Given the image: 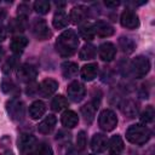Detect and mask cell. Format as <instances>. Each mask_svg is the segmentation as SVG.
Returning <instances> with one entry per match:
<instances>
[{
  "instance_id": "60d3db41",
  "label": "cell",
  "mask_w": 155,
  "mask_h": 155,
  "mask_svg": "<svg viewBox=\"0 0 155 155\" xmlns=\"http://www.w3.org/2000/svg\"><path fill=\"white\" fill-rule=\"evenodd\" d=\"M2 57H4V50H2V47H0V62H1Z\"/></svg>"
},
{
  "instance_id": "e575fe53",
  "label": "cell",
  "mask_w": 155,
  "mask_h": 155,
  "mask_svg": "<svg viewBox=\"0 0 155 155\" xmlns=\"http://www.w3.org/2000/svg\"><path fill=\"white\" fill-rule=\"evenodd\" d=\"M76 147L79 150H84L85 147H86V136H85V132L84 131H80L78 133V137H76Z\"/></svg>"
},
{
  "instance_id": "44dd1931",
  "label": "cell",
  "mask_w": 155,
  "mask_h": 155,
  "mask_svg": "<svg viewBox=\"0 0 155 155\" xmlns=\"http://www.w3.org/2000/svg\"><path fill=\"white\" fill-rule=\"evenodd\" d=\"M27 45H28V39H27L25 36H19V35H17V36H15V38L12 39L10 47H11V50H12L13 53L19 54V53H22V52L24 51V48L27 47Z\"/></svg>"
},
{
  "instance_id": "7c38bea8",
  "label": "cell",
  "mask_w": 155,
  "mask_h": 155,
  "mask_svg": "<svg viewBox=\"0 0 155 155\" xmlns=\"http://www.w3.org/2000/svg\"><path fill=\"white\" fill-rule=\"evenodd\" d=\"M98 53H99V57H101L102 61L110 62V61L114 59V57L116 54V48L111 42H104L99 46Z\"/></svg>"
},
{
  "instance_id": "4fadbf2b",
  "label": "cell",
  "mask_w": 155,
  "mask_h": 155,
  "mask_svg": "<svg viewBox=\"0 0 155 155\" xmlns=\"http://www.w3.org/2000/svg\"><path fill=\"white\" fill-rule=\"evenodd\" d=\"M108 147V139L102 133H96L91 140V149L94 153H103Z\"/></svg>"
},
{
  "instance_id": "d6986e66",
  "label": "cell",
  "mask_w": 155,
  "mask_h": 155,
  "mask_svg": "<svg viewBox=\"0 0 155 155\" xmlns=\"http://www.w3.org/2000/svg\"><path fill=\"white\" fill-rule=\"evenodd\" d=\"M46 111V105L42 101H35L30 107H29V116L33 120H36L41 117Z\"/></svg>"
},
{
  "instance_id": "d6a6232c",
  "label": "cell",
  "mask_w": 155,
  "mask_h": 155,
  "mask_svg": "<svg viewBox=\"0 0 155 155\" xmlns=\"http://www.w3.org/2000/svg\"><path fill=\"white\" fill-rule=\"evenodd\" d=\"M8 28L12 31H22V30H24V19L23 18L12 19L10 22V24H8Z\"/></svg>"
},
{
  "instance_id": "9a60e30c",
  "label": "cell",
  "mask_w": 155,
  "mask_h": 155,
  "mask_svg": "<svg viewBox=\"0 0 155 155\" xmlns=\"http://www.w3.org/2000/svg\"><path fill=\"white\" fill-rule=\"evenodd\" d=\"M93 29H94V34H97L102 38H107V36H110L114 34V28L104 21L96 22L93 24Z\"/></svg>"
},
{
  "instance_id": "cb8c5ba5",
  "label": "cell",
  "mask_w": 155,
  "mask_h": 155,
  "mask_svg": "<svg viewBox=\"0 0 155 155\" xmlns=\"http://www.w3.org/2000/svg\"><path fill=\"white\" fill-rule=\"evenodd\" d=\"M121 109H122V113H124L126 116H128V117H134V116L137 115V113H138V105H137V103H136L134 101H132V99L125 101V103L122 104Z\"/></svg>"
},
{
  "instance_id": "f546056e",
  "label": "cell",
  "mask_w": 155,
  "mask_h": 155,
  "mask_svg": "<svg viewBox=\"0 0 155 155\" xmlns=\"http://www.w3.org/2000/svg\"><path fill=\"white\" fill-rule=\"evenodd\" d=\"M119 44H120V47L122 48V51H124L125 53H131V52H133V50H134V44H133V41H132L131 39H128V38H125V36L120 38Z\"/></svg>"
},
{
  "instance_id": "8fae6325",
  "label": "cell",
  "mask_w": 155,
  "mask_h": 155,
  "mask_svg": "<svg viewBox=\"0 0 155 155\" xmlns=\"http://www.w3.org/2000/svg\"><path fill=\"white\" fill-rule=\"evenodd\" d=\"M58 88V82L53 79H45L38 87L39 93L42 97H50L52 96Z\"/></svg>"
},
{
  "instance_id": "3957f363",
  "label": "cell",
  "mask_w": 155,
  "mask_h": 155,
  "mask_svg": "<svg viewBox=\"0 0 155 155\" xmlns=\"http://www.w3.org/2000/svg\"><path fill=\"white\" fill-rule=\"evenodd\" d=\"M150 70V62L147 57L138 56L131 62V73L136 79L144 78Z\"/></svg>"
},
{
  "instance_id": "d590c367",
  "label": "cell",
  "mask_w": 155,
  "mask_h": 155,
  "mask_svg": "<svg viewBox=\"0 0 155 155\" xmlns=\"http://www.w3.org/2000/svg\"><path fill=\"white\" fill-rule=\"evenodd\" d=\"M17 13H18L19 18L25 19L27 16L29 15V6H28L27 4H21V5L18 6V11H17Z\"/></svg>"
},
{
  "instance_id": "74e56055",
  "label": "cell",
  "mask_w": 155,
  "mask_h": 155,
  "mask_svg": "<svg viewBox=\"0 0 155 155\" xmlns=\"http://www.w3.org/2000/svg\"><path fill=\"white\" fill-rule=\"evenodd\" d=\"M6 36H7V30H6V28H5L2 24H0V42H2V41L6 39Z\"/></svg>"
},
{
  "instance_id": "30bf717a",
  "label": "cell",
  "mask_w": 155,
  "mask_h": 155,
  "mask_svg": "<svg viewBox=\"0 0 155 155\" xmlns=\"http://www.w3.org/2000/svg\"><path fill=\"white\" fill-rule=\"evenodd\" d=\"M120 22H121V25L125 27V28H127V29H136V28L139 27L138 16L132 10H125L121 13Z\"/></svg>"
},
{
  "instance_id": "484cf974",
  "label": "cell",
  "mask_w": 155,
  "mask_h": 155,
  "mask_svg": "<svg viewBox=\"0 0 155 155\" xmlns=\"http://www.w3.org/2000/svg\"><path fill=\"white\" fill-rule=\"evenodd\" d=\"M62 73L63 76L67 79L74 78L78 74V64L74 62H64L62 64Z\"/></svg>"
},
{
  "instance_id": "ac0fdd59",
  "label": "cell",
  "mask_w": 155,
  "mask_h": 155,
  "mask_svg": "<svg viewBox=\"0 0 155 155\" xmlns=\"http://www.w3.org/2000/svg\"><path fill=\"white\" fill-rule=\"evenodd\" d=\"M108 148L111 155H120L121 151L124 150V140L120 136H113L108 140Z\"/></svg>"
},
{
  "instance_id": "7a4b0ae2",
  "label": "cell",
  "mask_w": 155,
  "mask_h": 155,
  "mask_svg": "<svg viewBox=\"0 0 155 155\" xmlns=\"http://www.w3.org/2000/svg\"><path fill=\"white\" fill-rule=\"evenodd\" d=\"M150 136H151L150 130L145 125H140V124L132 125L126 131V139L136 145H142L147 143L150 139Z\"/></svg>"
},
{
  "instance_id": "ffe728a7",
  "label": "cell",
  "mask_w": 155,
  "mask_h": 155,
  "mask_svg": "<svg viewBox=\"0 0 155 155\" xmlns=\"http://www.w3.org/2000/svg\"><path fill=\"white\" fill-rule=\"evenodd\" d=\"M79 122V116L75 111L73 110H67L62 115V125L67 128H73L78 125Z\"/></svg>"
},
{
  "instance_id": "ba28073f",
  "label": "cell",
  "mask_w": 155,
  "mask_h": 155,
  "mask_svg": "<svg viewBox=\"0 0 155 155\" xmlns=\"http://www.w3.org/2000/svg\"><path fill=\"white\" fill-rule=\"evenodd\" d=\"M38 76V70L31 64H23L17 69V78L22 82H33Z\"/></svg>"
},
{
  "instance_id": "5bb4252c",
  "label": "cell",
  "mask_w": 155,
  "mask_h": 155,
  "mask_svg": "<svg viewBox=\"0 0 155 155\" xmlns=\"http://www.w3.org/2000/svg\"><path fill=\"white\" fill-rule=\"evenodd\" d=\"M88 15V8H86L85 6H75L71 8L70 11V16H69V19H71V22L74 24H79L81 23L82 21L86 19Z\"/></svg>"
},
{
  "instance_id": "83f0119b",
  "label": "cell",
  "mask_w": 155,
  "mask_h": 155,
  "mask_svg": "<svg viewBox=\"0 0 155 155\" xmlns=\"http://www.w3.org/2000/svg\"><path fill=\"white\" fill-rule=\"evenodd\" d=\"M67 107H68V101L65 99V97H63L61 94L59 96H56L52 99V102H51V108L54 111H61V110H63Z\"/></svg>"
},
{
  "instance_id": "d4e9b609",
  "label": "cell",
  "mask_w": 155,
  "mask_h": 155,
  "mask_svg": "<svg viewBox=\"0 0 155 155\" xmlns=\"http://www.w3.org/2000/svg\"><path fill=\"white\" fill-rule=\"evenodd\" d=\"M79 34L82 39H85L86 41H90L94 38V29H93V24L91 23H84L80 25L79 28Z\"/></svg>"
},
{
  "instance_id": "ab89813d",
  "label": "cell",
  "mask_w": 155,
  "mask_h": 155,
  "mask_svg": "<svg viewBox=\"0 0 155 155\" xmlns=\"http://www.w3.org/2000/svg\"><path fill=\"white\" fill-rule=\"evenodd\" d=\"M5 16H6V12L4 10H0V21H2L5 18Z\"/></svg>"
},
{
  "instance_id": "52a82bcc",
  "label": "cell",
  "mask_w": 155,
  "mask_h": 155,
  "mask_svg": "<svg viewBox=\"0 0 155 155\" xmlns=\"http://www.w3.org/2000/svg\"><path fill=\"white\" fill-rule=\"evenodd\" d=\"M31 31L34 34V36L38 40H46L51 36V31L48 29L47 23L44 19H35L31 24Z\"/></svg>"
},
{
  "instance_id": "1f68e13d",
  "label": "cell",
  "mask_w": 155,
  "mask_h": 155,
  "mask_svg": "<svg viewBox=\"0 0 155 155\" xmlns=\"http://www.w3.org/2000/svg\"><path fill=\"white\" fill-rule=\"evenodd\" d=\"M153 120H154V108L151 105H148L145 110H143V113L140 114V121L143 124H149Z\"/></svg>"
},
{
  "instance_id": "5b68a950",
  "label": "cell",
  "mask_w": 155,
  "mask_h": 155,
  "mask_svg": "<svg viewBox=\"0 0 155 155\" xmlns=\"http://www.w3.org/2000/svg\"><path fill=\"white\" fill-rule=\"evenodd\" d=\"M98 124H99V127L103 130V131H113L116 125H117V117L115 115V113L110 109H104L101 114H99V117H98Z\"/></svg>"
},
{
  "instance_id": "7402d4cb",
  "label": "cell",
  "mask_w": 155,
  "mask_h": 155,
  "mask_svg": "<svg viewBox=\"0 0 155 155\" xmlns=\"http://www.w3.org/2000/svg\"><path fill=\"white\" fill-rule=\"evenodd\" d=\"M52 23H53V27L57 28V29H63L68 25L69 23V17L68 15L64 12V11H58L54 13L53 16V19H52Z\"/></svg>"
},
{
  "instance_id": "9c48e42d",
  "label": "cell",
  "mask_w": 155,
  "mask_h": 155,
  "mask_svg": "<svg viewBox=\"0 0 155 155\" xmlns=\"http://www.w3.org/2000/svg\"><path fill=\"white\" fill-rule=\"evenodd\" d=\"M68 97L73 101V102H80L84 99L85 94H86V90L84 87V85L79 81H73L71 84H69L68 88Z\"/></svg>"
},
{
  "instance_id": "277c9868",
  "label": "cell",
  "mask_w": 155,
  "mask_h": 155,
  "mask_svg": "<svg viewBox=\"0 0 155 155\" xmlns=\"http://www.w3.org/2000/svg\"><path fill=\"white\" fill-rule=\"evenodd\" d=\"M6 109L10 117L13 121H21L24 119L25 115V107L24 103L18 98H11L6 103Z\"/></svg>"
},
{
  "instance_id": "836d02e7",
  "label": "cell",
  "mask_w": 155,
  "mask_h": 155,
  "mask_svg": "<svg viewBox=\"0 0 155 155\" xmlns=\"http://www.w3.org/2000/svg\"><path fill=\"white\" fill-rule=\"evenodd\" d=\"M1 88L5 93H12V92H16L17 88H16V85L12 82V80L10 79H4L1 81Z\"/></svg>"
},
{
  "instance_id": "6da1fadb",
  "label": "cell",
  "mask_w": 155,
  "mask_h": 155,
  "mask_svg": "<svg viewBox=\"0 0 155 155\" xmlns=\"http://www.w3.org/2000/svg\"><path fill=\"white\" fill-rule=\"evenodd\" d=\"M79 46V39L74 30L63 31L56 40V50L62 57L73 56Z\"/></svg>"
},
{
  "instance_id": "8992f818",
  "label": "cell",
  "mask_w": 155,
  "mask_h": 155,
  "mask_svg": "<svg viewBox=\"0 0 155 155\" xmlns=\"http://www.w3.org/2000/svg\"><path fill=\"white\" fill-rule=\"evenodd\" d=\"M36 144H38L36 139L31 134L23 133L18 138V148H19L22 155H34Z\"/></svg>"
},
{
  "instance_id": "4dcf8cb0",
  "label": "cell",
  "mask_w": 155,
  "mask_h": 155,
  "mask_svg": "<svg viewBox=\"0 0 155 155\" xmlns=\"http://www.w3.org/2000/svg\"><path fill=\"white\" fill-rule=\"evenodd\" d=\"M52 154H53L52 148L47 143H39V144H36L34 155H52Z\"/></svg>"
},
{
  "instance_id": "8d00e7d4",
  "label": "cell",
  "mask_w": 155,
  "mask_h": 155,
  "mask_svg": "<svg viewBox=\"0 0 155 155\" xmlns=\"http://www.w3.org/2000/svg\"><path fill=\"white\" fill-rule=\"evenodd\" d=\"M13 65H15V59H13V58H10V59H7V62L4 64V68H2L4 73H10V71L12 70Z\"/></svg>"
},
{
  "instance_id": "603a6c76",
  "label": "cell",
  "mask_w": 155,
  "mask_h": 155,
  "mask_svg": "<svg viewBox=\"0 0 155 155\" xmlns=\"http://www.w3.org/2000/svg\"><path fill=\"white\" fill-rule=\"evenodd\" d=\"M98 107L93 103V102H90V103H87V104H85L82 108H81V114H82V116H84V119H85V121L86 122H92L93 121V119H94V114H96V109H97Z\"/></svg>"
},
{
  "instance_id": "f35d334b",
  "label": "cell",
  "mask_w": 155,
  "mask_h": 155,
  "mask_svg": "<svg viewBox=\"0 0 155 155\" xmlns=\"http://www.w3.org/2000/svg\"><path fill=\"white\" fill-rule=\"evenodd\" d=\"M117 5H119V2H117V1H114V2L105 1V6H108V7H116Z\"/></svg>"
},
{
  "instance_id": "b9f144b4",
  "label": "cell",
  "mask_w": 155,
  "mask_h": 155,
  "mask_svg": "<svg viewBox=\"0 0 155 155\" xmlns=\"http://www.w3.org/2000/svg\"><path fill=\"white\" fill-rule=\"evenodd\" d=\"M0 155H13L11 151H4L2 154H0Z\"/></svg>"
},
{
  "instance_id": "f1b7e54d",
  "label": "cell",
  "mask_w": 155,
  "mask_h": 155,
  "mask_svg": "<svg viewBox=\"0 0 155 155\" xmlns=\"http://www.w3.org/2000/svg\"><path fill=\"white\" fill-rule=\"evenodd\" d=\"M50 2L46 0H38L34 2V10L39 13V15H46L50 11Z\"/></svg>"
},
{
  "instance_id": "7bdbcfd3",
  "label": "cell",
  "mask_w": 155,
  "mask_h": 155,
  "mask_svg": "<svg viewBox=\"0 0 155 155\" xmlns=\"http://www.w3.org/2000/svg\"><path fill=\"white\" fill-rule=\"evenodd\" d=\"M91 155H92V154H91Z\"/></svg>"
},
{
  "instance_id": "2e32d148",
  "label": "cell",
  "mask_w": 155,
  "mask_h": 155,
  "mask_svg": "<svg viewBox=\"0 0 155 155\" xmlns=\"http://www.w3.org/2000/svg\"><path fill=\"white\" fill-rule=\"evenodd\" d=\"M98 74V65L96 63H90V64H85L81 68L80 75L85 81H92Z\"/></svg>"
},
{
  "instance_id": "4316f807",
  "label": "cell",
  "mask_w": 155,
  "mask_h": 155,
  "mask_svg": "<svg viewBox=\"0 0 155 155\" xmlns=\"http://www.w3.org/2000/svg\"><path fill=\"white\" fill-rule=\"evenodd\" d=\"M94 56H96V48H94L93 45H90V44L82 46V48L79 52V57L82 61L92 59V58H94Z\"/></svg>"
},
{
  "instance_id": "e0dca14e",
  "label": "cell",
  "mask_w": 155,
  "mask_h": 155,
  "mask_svg": "<svg viewBox=\"0 0 155 155\" xmlns=\"http://www.w3.org/2000/svg\"><path fill=\"white\" fill-rule=\"evenodd\" d=\"M56 122H57L56 116H54V115H48V116H46V117L39 124L38 131H39L40 133H42V134H47V133H50V132L54 128Z\"/></svg>"
}]
</instances>
